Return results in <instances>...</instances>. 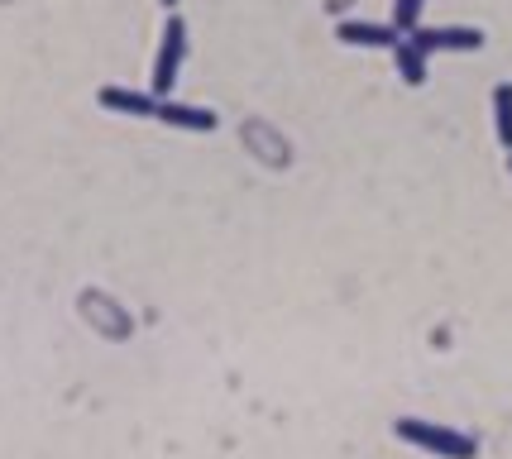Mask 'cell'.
Listing matches in <instances>:
<instances>
[{
	"mask_svg": "<svg viewBox=\"0 0 512 459\" xmlns=\"http://www.w3.org/2000/svg\"><path fill=\"white\" fill-rule=\"evenodd\" d=\"M158 5H163V10H168V15H173V10H178V0H158Z\"/></svg>",
	"mask_w": 512,
	"mask_h": 459,
	"instance_id": "cell-10",
	"label": "cell"
},
{
	"mask_svg": "<svg viewBox=\"0 0 512 459\" xmlns=\"http://www.w3.org/2000/svg\"><path fill=\"white\" fill-rule=\"evenodd\" d=\"M335 39L340 44H350V48H398V29L393 24H374V20H340L335 24Z\"/></svg>",
	"mask_w": 512,
	"mask_h": 459,
	"instance_id": "cell-6",
	"label": "cell"
},
{
	"mask_svg": "<svg viewBox=\"0 0 512 459\" xmlns=\"http://www.w3.org/2000/svg\"><path fill=\"white\" fill-rule=\"evenodd\" d=\"M422 10H426V0H393V29H398L402 39L412 29H422Z\"/></svg>",
	"mask_w": 512,
	"mask_h": 459,
	"instance_id": "cell-9",
	"label": "cell"
},
{
	"mask_svg": "<svg viewBox=\"0 0 512 459\" xmlns=\"http://www.w3.org/2000/svg\"><path fill=\"white\" fill-rule=\"evenodd\" d=\"M158 125H173V130H192V134H211L221 125V115L206 106H187V101H173V96H158V110H154Z\"/></svg>",
	"mask_w": 512,
	"mask_h": 459,
	"instance_id": "cell-4",
	"label": "cell"
},
{
	"mask_svg": "<svg viewBox=\"0 0 512 459\" xmlns=\"http://www.w3.org/2000/svg\"><path fill=\"white\" fill-rule=\"evenodd\" d=\"M393 436L431 459H479V440L469 436V431H460V426H446V421L398 416V421H393Z\"/></svg>",
	"mask_w": 512,
	"mask_h": 459,
	"instance_id": "cell-1",
	"label": "cell"
},
{
	"mask_svg": "<svg viewBox=\"0 0 512 459\" xmlns=\"http://www.w3.org/2000/svg\"><path fill=\"white\" fill-rule=\"evenodd\" d=\"M96 106L111 110V115H130V120H154L158 96L154 91H134V87H101L96 91Z\"/></svg>",
	"mask_w": 512,
	"mask_h": 459,
	"instance_id": "cell-5",
	"label": "cell"
},
{
	"mask_svg": "<svg viewBox=\"0 0 512 459\" xmlns=\"http://www.w3.org/2000/svg\"><path fill=\"white\" fill-rule=\"evenodd\" d=\"M508 173H512V153H508Z\"/></svg>",
	"mask_w": 512,
	"mask_h": 459,
	"instance_id": "cell-11",
	"label": "cell"
},
{
	"mask_svg": "<svg viewBox=\"0 0 512 459\" xmlns=\"http://www.w3.org/2000/svg\"><path fill=\"white\" fill-rule=\"evenodd\" d=\"M493 134H498V144L512 153V82H498V87H493Z\"/></svg>",
	"mask_w": 512,
	"mask_h": 459,
	"instance_id": "cell-8",
	"label": "cell"
},
{
	"mask_svg": "<svg viewBox=\"0 0 512 459\" xmlns=\"http://www.w3.org/2000/svg\"><path fill=\"white\" fill-rule=\"evenodd\" d=\"M182 58H187V20L173 10V15H168V24H163L158 53H154V77H149V91H154V96H173V87H178V72H182Z\"/></svg>",
	"mask_w": 512,
	"mask_h": 459,
	"instance_id": "cell-2",
	"label": "cell"
},
{
	"mask_svg": "<svg viewBox=\"0 0 512 459\" xmlns=\"http://www.w3.org/2000/svg\"><path fill=\"white\" fill-rule=\"evenodd\" d=\"M393 67H398V77L407 82V87H426V53L412 39H398V48H393Z\"/></svg>",
	"mask_w": 512,
	"mask_h": 459,
	"instance_id": "cell-7",
	"label": "cell"
},
{
	"mask_svg": "<svg viewBox=\"0 0 512 459\" xmlns=\"http://www.w3.org/2000/svg\"><path fill=\"white\" fill-rule=\"evenodd\" d=\"M407 39L422 48L426 58L431 53H479L484 48V29H474V24H422Z\"/></svg>",
	"mask_w": 512,
	"mask_h": 459,
	"instance_id": "cell-3",
	"label": "cell"
}]
</instances>
